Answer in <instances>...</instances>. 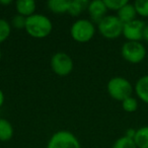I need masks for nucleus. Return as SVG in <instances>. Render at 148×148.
<instances>
[{
    "mask_svg": "<svg viewBox=\"0 0 148 148\" xmlns=\"http://www.w3.org/2000/svg\"><path fill=\"white\" fill-rule=\"evenodd\" d=\"M25 31L29 36L37 39L46 38L51 34L53 25L47 16L43 14H33L27 17Z\"/></svg>",
    "mask_w": 148,
    "mask_h": 148,
    "instance_id": "1",
    "label": "nucleus"
},
{
    "mask_svg": "<svg viewBox=\"0 0 148 148\" xmlns=\"http://www.w3.org/2000/svg\"><path fill=\"white\" fill-rule=\"evenodd\" d=\"M108 92L114 99L123 101L132 97L133 86L130 81L124 77H113L108 82Z\"/></svg>",
    "mask_w": 148,
    "mask_h": 148,
    "instance_id": "2",
    "label": "nucleus"
},
{
    "mask_svg": "<svg viewBox=\"0 0 148 148\" xmlns=\"http://www.w3.org/2000/svg\"><path fill=\"white\" fill-rule=\"evenodd\" d=\"M124 23L116 15L105 16L99 23L97 29L101 36L107 39H116L123 34Z\"/></svg>",
    "mask_w": 148,
    "mask_h": 148,
    "instance_id": "3",
    "label": "nucleus"
},
{
    "mask_svg": "<svg viewBox=\"0 0 148 148\" xmlns=\"http://www.w3.org/2000/svg\"><path fill=\"white\" fill-rule=\"evenodd\" d=\"M71 36L78 43H87L92 39L95 33V27L88 19H78L72 25Z\"/></svg>",
    "mask_w": 148,
    "mask_h": 148,
    "instance_id": "4",
    "label": "nucleus"
},
{
    "mask_svg": "<svg viewBox=\"0 0 148 148\" xmlns=\"http://www.w3.org/2000/svg\"><path fill=\"white\" fill-rule=\"evenodd\" d=\"M121 54L126 61L137 64L144 60L146 56V49L140 42L128 41L122 46Z\"/></svg>",
    "mask_w": 148,
    "mask_h": 148,
    "instance_id": "5",
    "label": "nucleus"
},
{
    "mask_svg": "<svg viewBox=\"0 0 148 148\" xmlns=\"http://www.w3.org/2000/svg\"><path fill=\"white\" fill-rule=\"evenodd\" d=\"M47 148H81L78 139L68 131H58L50 138Z\"/></svg>",
    "mask_w": 148,
    "mask_h": 148,
    "instance_id": "6",
    "label": "nucleus"
},
{
    "mask_svg": "<svg viewBox=\"0 0 148 148\" xmlns=\"http://www.w3.org/2000/svg\"><path fill=\"white\" fill-rule=\"evenodd\" d=\"M52 70L59 76H67L73 70V61L66 53H56L51 59Z\"/></svg>",
    "mask_w": 148,
    "mask_h": 148,
    "instance_id": "7",
    "label": "nucleus"
},
{
    "mask_svg": "<svg viewBox=\"0 0 148 148\" xmlns=\"http://www.w3.org/2000/svg\"><path fill=\"white\" fill-rule=\"evenodd\" d=\"M146 23L140 19H134L130 23H124L123 34L122 35L132 42H139L143 37V29Z\"/></svg>",
    "mask_w": 148,
    "mask_h": 148,
    "instance_id": "8",
    "label": "nucleus"
},
{
    "mask_svg": "<svg viewBox=\"0 0 148 148\" xmlns=\"http://www.w3.org/2000/svg\"><path fill=\"white\" fill-rule=\"evenodd\" d=\"M87 10H88L91 19L95 23H99L105 17L108 8L106 6L105 2H103V0H93V1L89 2Z\"/></svg>",
    "mask_w": 148,
    "mask_h": 148,
    "instance_id": "9",
    "label": "nucleus"
},
{
    "mask_svg": "<svg viewBox=\"0 0 148 148\" xmlns=\"http://www.w3.org/2000/svg\"><path fill=\"white\" fill-rule=\"evenodd\" d=\"M15 7L19 15L25 17H29L35 14L36 2L34 0H17L15 2Z\"/></svg>",
    "mask_w": 148,
    "mask_h": 148,
    "instance_id": "10",
    "label": "nucleus"
},
{
    "mask_svg": "<svg viewBox=\"0 0 148 148\" xmlns=\"http://www.w3.org/2000/svg\"><path fill=\"white\" fill-rule=\"evenodd\" d=\"M135 92L142 101L148 105V75L138 79L135 84Z\"/></svg>",
    "mask_w": 148,
    "mask_h": 148,
    "instance_id": "11",
    "label": "nucleus"
},
{
    "mask_svg": "<svg viewBox=\"0 0 148 148\" xmlns=\"http://www.w3.org/2000/svg\"><path fill=\"white\" fill-rule=\"evenodd\" d=\"M136 9L134 7V4H131V3L128 2L126 5H124L119 11H118V15L119 19L122 21L123 23H130V21L136 19Z\"/></svg>",
    "mask_w": 148,
    "mask_h": 148,
    "instance_id": "12",
    "label": "nucleus"
},
{
    "mask_svg": "<svg viewBox=\"0 0 148 148\" xmlns=\"http://www.w3.org/2000/svg\"><path fill=\"white\" fill-rule=\"evenodd\" d=\"M134 141L137 148H148V126H144L136 130Z\"/></svg>",
    "mask_w": 148,
    "mask_h": 148,
    "instance_id": "13",
    "label": "nucleus"
},
{
    "mask_svg": "<svg viewBox=\"0 0 148 148\" xmlns=\"http://www.w3.org/2000/svg\"><path fill=\"white\" fill-rule=\"evenodd\" d=\"M70 2L68 0H50L48 1V7L54 13H64L68 12L70 6Z\"/></svg>",
    "mask_w": 148,
    "mask_h": 148,
    "instance_id": "14",
    "label": "nucleus"
},
{
    "mask_svg": "<svg viewBox=\"0 0 148 148\" xmlns=\"http://www.w3.org/2000/svg\"><path fill=\"white\" fill-rule=\"evenodd\" d=\"M13 136V128L7 120L0 119V141H8Z\"/></svg>",
    "mask_w": 148,
    "mask_h": 148,
    "instance_id": "15",
    "label": "nucleus"
},
{
    "mask_svg": "<svg viewBox=\"0 0 148 148\" xmlns=\"http://www.w3.org/2000/svg\"><path fill=\"white\" fill-rule=\"evenodd\" d=\"M89 2L86 0H73L70 2L68 13L72 16H77L82 12L84 9H87Z\"/></svg>",
    "mask_w": 148,
    "mask_h": 148,
    "instance_id": "16",
    "label": "nucleus"
},
{
    "mask_svg": "<svg viewBox=\"0 0 148 148\" xmlns=\"http://www.w3.org/2000/svg\"><path fill=\"white\" fill-rule=\"evenodd\" d=\"M113 148H137V146L133 138H130L125 135L116 140Z\"/></svg>",
    "mask_w": 148,
    "mask_h": 148,
    "instance_id": "17",
    "label": "nucleus"
},
{
    "mask_svg": "<svg viewBox=\"0 0 148 148\" xmlns=\"http://www.w3.org/2000/svg\"><path fill=\"white\" fill-rule=\"evenodd\" d=\"M137 14L148 17V0H136L133 3Z\"/></svg>",
    "mask_w": 148,
    "mask_h": 148,
    "instance_id": "18",
    "label": "nucleus"
},
{
    "mask_svg": "<svg viewBox=\"0 0 148 148\" xmlns=\"http://www.w3.org/2000/svg\"><path fill=\"white\" fill-rule=\"evenodd\" d=\"M11 32L10 25L7 23L5 19L0 18V44L6 41V39L9 37Z\"/></svg>",
    "mask_w": 148,
    "mask_h": 148,
    "instance_id": "19",
    "label": "nucleus"
},
{
    "mask_svg": "<svg viewBox=\"0 0 148 148\" xmlns=\"http://www.w3.org/2000/svg\"><path fill=\"white\" fill-rule=\"evenodd\" d=\"M122 108L124 111L128 112V113H133L137 110L138 108V101L135 97H130L126 99L125 101H122Z\"/></svg>",
    "mask_w": 148,
    "mask_h": 148,
    "instance_id": "20",
    "label": "nucleus"
},
{
    "mask_svg": "<svg viewBox=\"0 0 148 148\" xmlns=\"http://www.w3.org/2000/svg\"><path fill=\"white\" fill-rule=\"evenodd\" d=\"M103 2L108 9L119 11L124 5L127 4L128 1L127 0H103Z\"/></svg>",
    "mask_w": 148,
    "mask_h": 148,
    "instance_id": "21",
    "label": "nucleus"
},
{
    "mask_svg": "<svg viewBox=\"0 0 148 148\" xmlns=\"http://www.w3.org/2000/svg\"><path fill=\"white\" fill-rule=\"evenodd\" d=\"M25 21H27V17L17 14L12 18V25L16 29H25Z\"/></svg>",
    "mask_w": 148,
    "mask_h": 148,
    "instance_id": "22",
    "label": "nucleus"
},
{
    "mask_svg": "<svg viewBox=\"0 0 148 148\" xmlns=\"http://www.w3.org/2000/svg\"><path fill=\"white\" fill-rule=\"evenodd\" d=\"M142 40H144V41H146L148 43V25H145V27H144Z\"/></svg>",
    "mask_w": 148,
    "mask_h": 148,
    "instance_id": "23",
    "label": "nucleus"
},
{
    "mask_svg": "<svg viewBox=\"0 0 148 148\" xmlns=\"http://www.w3.org/2000/svg\"><path fill=\"white\" fill-rule=\"evenodd\" d=\"M3 103H4V95H3L2 90L0 89V108L2 107Z\"/></svg>",
    "mask_w": 148,
    "mask_h": 148,
    "instance_id": "24",
    "label": "nucleus"
},
{
    "mask_svg": "<svg viewBox=\"0 0 148 148\" xmlns=\"http://www.w3.org/2000/svg\"><path fill=\"white\" fill-rule=\"evenodd\" d=\"M10 0H8V1H0V4H10Z\"/></svg>",
    "mask_w": 148,
    "mask_h": 148,
    "instance_id": "25",
    "label": "nucleus"
},
{
    "mask_svg": "<svg viewBox=\"0 0 148 148\" xmlns=\"http://www.w3.org/2000/svg\"><path fill=\"white\" fill-rule=\"evenodd\" d=\"M0 59H1V51H0Z\"/></svg>",
    "mask_w": 148,
    "mask_h": 148,
    "instance_id": "26",
    "label": "nucleus"
}]
</instances>
